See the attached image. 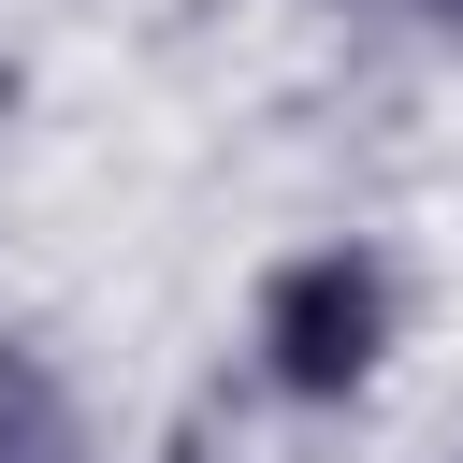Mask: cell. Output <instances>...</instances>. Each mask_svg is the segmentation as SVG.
<instances>
[{
	"mask_svg": "<svg viewBox=\"0 0 463 463\" xmlns=\"http://www.w3.org/2000/svg\"><path fill=\"white\" fill-rule=\"evenodd\" d=\"M405 29H420V43H449V58H463V0H405Z\"/></svg>",
	"mask_w": 463,
	"mask_h": 463,
	"instance_id": "cell-3",
	"label": "cell"
},
{
	"mask_svg": "<svg viewBox=\"0 0 463 463\" xmlns=\"http://www.w3.org/2000/svg\"><path fill=\"white\" fill-rule=\"evenodd\" d=\"M0 463H101V405L43 333H0Z\"/></svg>",
	"mask_w": 463,
	"mask_h": 463,
	"instance_id": "cell-2",
	"label": "cell"
},
{
	"mask_svg": "<svg viewBox=\"0 0 463 463\" xmlns=\"http://www.w3.org/2000/svg\"><path fill=\"white\" fill-rule=\"evenodd\" d=\"M420 347V289H405V246L391 232H289L246 260V304H232V376L275 405V420H362Z\"/></svg>",
	"mask_w": 463,
	"mask_h": 463,
	"instance_id": "cell-1",
	"label": "cell"
}]
</instances>
